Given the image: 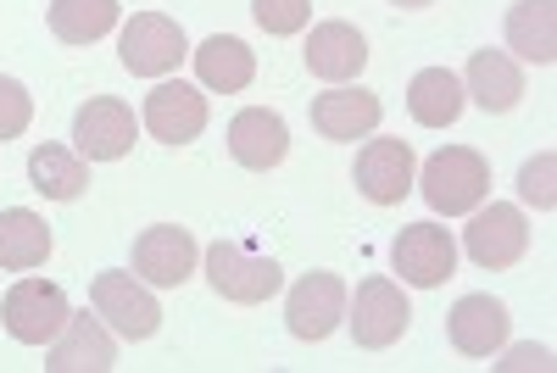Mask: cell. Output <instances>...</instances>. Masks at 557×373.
Masks as SVG:
<instances>
[{"mask_svg":"<svg viewBox=\"0 0 557 373\" xmlns=\"http://www.w3.org/2000/svg\"><path fill=\"white\" fill-rule=\"evenodd\" d=\"M207 278H212V290L223 301L262 307V301L278 296V285H285V268H278L273 257H262L257 246H246V240H212L207 246Z\"/></svg>","mask_w":557,"mask_h":373,"instance_id":"cell-1","label":"cell"},{"mask_svg":"<svg viewBox=\"0 0 557 373\" xmlns=\"http://www.w3.org/2000/svg\"><path fill=\"white\" fill-rule=\"evenodd\" d=\"M418 190H424V201L446 217H462V212H474L491 190V162L469 146H446L424 162V173L412 178Z\"/></svg>","mask_w":557,"mask_h":373,"instance_id":"cell-2","label":"cell"},{"mask_svg":"<svg viewBox=\"0 0 557 373\" xmlns=\"http://www.w3.org/2000/svg\"><path fill=\"white\" fill-rule=\"evenodd\" d=\"M67 296L62 285H45V278H17L0 301V323H7V335L17 346H51L67 323Z\"/></svg>","mask_w":557,"mask_h":373,"instance_id":"cell-3","label":"cell"},{"mask_svg":"<svg viewBox=\"0 0 557 373\" xmlns=\"http://www.w3.org/2000/svg\"><path fill=\"white\" fill-rule=\"evenodd\" d=\"M89 301L107 318V330L123 335V340H151L162 330V307H157V296L146 290L139 273H96Z\"/></svg>","mask_w":557,"mask_h":373,"instance_id":"cell-4","label":"cell"},{"mask_svg":"<svg viewBox=\"0 0 557 373\" xmlns=\"http://www.w3.org/2000/svg\"><path fill=\"white\" fill-rule=\"evenodd\" d=\"M346 323H351V340H357L362 351H385V346H396V340L407 335L412 307H407V296H401L396 278L380 273V278H362V285H357V301H351Z\"/></svg>","mask_w":557,"mask_h":373,"instance_id":"cell-5","label":"cell"},{"mask_svg":"<svg viewBox=\"0 0 557 373\" xmlns=\"http://www.w3.org/2000/svg\"><path fill=\"white\" fill-rule=\"evenodd\" d=\"M391 268L401 273V285H412V290L446 285L451 268H457L451 228H441V223H407L396 235V246H391Z\"/></svg>","mask_w":557,"mask_h":373,"instance_id":"cell-6","label":"cell"},{"mask_svg":"<svg viewBox=\"0 0 557 373\" xmlns=\"http://www.w3.org/2000/svg\"><path fill=\"white\" fill-rule=\"evenodd\" d=\"M117 57L134 78H168L184 57H190V45H184V28L162 12H139L128 28H123V45Z\"/></svg>","mask_w":557,"mask_h":373,"instance_id":"cell-7","label":"cell"},{"mask_svg":"<svg viewBox=\"0 0 557 373\" xmlns=\"http://www.w3.org/2000/svg\"><path fill=\"white\" fill-rule=\"evenodd\" d=\"M285 323L296 340H330L341 323H346V285L335 273H307L290 285V301H285Z\"/></svg>","mask_w":557,"mask_h":373,"instance_id":"cell-8","label":"cell"},{"mask_svg":"<svg viewBox=\"0 0 557 373\" xmlns=\"http://www.w3.org/2000/svg\"><path fill=\"white\" fill-rule=\"evenodd\" d=\"M196 262H201V246H196L190 228H178V223H157L134 240V273L157 290L184 285V278L196 273Z\"/></svg>","mask_w":557,"mask_h":373,"instance_id":"cell-9","label":"cell"},{"mask_svg":"<svg viewBox=\"0 0 557 373\" xmlns=\"http://www.w3.org/2000/svg\"><path fill=\"white\" fill-rule=\"evenodd\" d=\"M462 251H469L480 268H513L524 251H530V228H524V212L519 207H474V223L462 228Z\"/></svg>","mask_w":557,"mask_h":373,"instance_id":"cell-10","label":"cell"},{"mask_svg":"<svg viewBox=\"0 0 557 373\" xmlns=\"http://www.w3.org/2000/svg\"><path fill=\"white\" fill-rule=\"evenodd\" d=\"M357 190L374 201V207H396L407 201L412 178H418V162H412V146L407 139H368L357 151Z\"/></svg>","mask_w":557,"mask_h":373,"instance_id":"cell-11","label":"cell"},{"mask_svg":"<svg viewBox=\"0 0 557 373\" xmlns=\"http://www.w3.org/2000/svg\"><path fill=\"white\" fill-rule=\"evenodd\" d=\"M51 373H107L117 368V340L107 330V318L96 312H67L62 335L51 340V362H45Z\"/></svg>","mask_w":557,"mask_h":373,"instance_id":"cell-12","label":"cell"},{"mask_svg":"<svg viewBox=\"0 0 557 373\" xmlns=\"http://www.w3.org/2000/svg\"><path fill=\"white\" fill-rule=\"evenodd\" d=\"M146 128L162 139V146H190V139H201V128H207V96L184 78L157 84L146 96Z\"/></svg>","mask_w":557,"mask_h":373,"instance_id":"cell-13","label":"cell"},{"mask_svg":"<svg viewBox=\"0 0 557 373\" xmlns=\"http://www.w3.org/2000/svg\"><path fill=\"white\" fill-rule=\"evenodd\" d=\"M73 139H78V157H89V162H117V157L134 151V112H128L123 101L101 96V101L78 107Z\"/></svg>","mask_w":557,"mask_h":373,"instance_id":"cell-14","label":"cell"},{"mask_svg":"<svg viewBox=\"0 0 557 373\" xmlns=\"http://www.w3.org/2000/svg\"><path fill=\"white\" fill-rule=\"evenodd\" d=\"M285 151H290V128H285V117H278V112L246 107L235 123H228V157H235L240 167L268 173V167L285 162Z\"/></svg>","mask_w":557,"mask_h":373,"instance_id":"cell-15","label":"cell"},{"mask_svg":"<svg viewBox=\"0 0 557 373\" xmlns=\"http://www.w3.org/2000/svg\"><path fill=\"white\" fill-rule=\"evenodd\" d=\"M385 117L380 96L374 89H351V84H335V89H323V96L312 101V128L323 139H362V134H374Z\"/></svg>","mask_w":557,"mask_h":373,"instance_id":"cell-16","label":"cell"},{"mask_svg":"<svg viewBox=\"0 0 557 373\" xmlns=\"http://www.w3.org/2000/svg\"><path fill=\"white\" fill-rule=\"evenodd\" d=\"M307 67L323 84H346L368 67V39L351 23H318L307 39Z\"/></svg>","mask_w":557,"mask_h":373,"instance_id":"cell-17","label":"cell"},{"mask_svg":"<svg viewBox=\"0 0 557 373\" xmlns=\"http://www.w3.org/2000/svg\"><path fill=\"white\" fill-rule=\"evenodd\" d=\"M446 335L462 357H491L507 346V307L491 296H462L446 318Z\"/></svg>","mask_w":557,"mask_h":373,"instance_id":"cell-18","label":"cell"},{"mask_svg":"<svg viewBox=\"0 0 557 373\" xmlns=\"http://www.w3.org/2000/svg\"><path fill=\"white\" fill-rule=\"evenodd\" d=\"M462 96H474V107L485 112H513L524 96V73L507 51H474L469 78H462Z\"/></svg>","mask_w":557,"mask_h":373,"instance_id":"cell-19","label":"cell"},{"mask_svg":"<svg viewBox=\"0 0 557 373\" xmlns=\"http://www.w3.org/2000/svg\"><path fill=\"white\" fill-rule=\"evenodd\" d=\"M507 51L535 67L557 62V0H519L507 12Z\"/></svg>","mask_w":557,"mask_h":373,"instance_id":"cell-20","label":"cell"},{"mask_svg":"<svg viewBox=\"0 0 557 373\" xmlns=\"http://www.w3.org/2000/svg\"><path fill=\"white\" fill-rule=\"evenodd\" d=\"M462 78L446 73V67H424V73H412L407 84V112L412 123H424V128H451L462 117Z\"/></svg>","mask_w":557,"mask_h":373,"instance_id":"cell-21","label":"cell"},{"mask_svg":"<svg viewBox=\"0 0 557 373\" xmlns=\"http://www.w3.org/2000/svg\"><path fill=\"white\" fill-rule=\"evenodd\" d=\"M196 73L207 89H223V96H240V89L257 78V57L251 45L235 39V34H212L201 51H196Z\"/></svg>","mask_w":557,"mask_h":373,"instance_id":"cell-22","label":"cell"},{"mask_svg":"<svg viewBox=\"0 0 557 373\" xmlns=\"http://www.w3.org/2000/svg\"><path fill=\"white\" fill-rule=\"evenodd\" d=\"M51 257V223L34 217L28 207L0 212V268L7 273H28Z\"/></svg>","mask_w":557,"mask_h":373,"instance_id":"cell-23","label":"cell"},{"mask_svg":"<svg viewBox=\"0 0 557 373\" xmlns=\"http://www.w3.org/2000/svg\"><path fill=\"white\" fill-rule=\"evenodd\" d=\"M28 184L45 196V201H78L84 196V184H89V167L78 151L67 146H39L28 157Z\"/></svg>","mask_w":557,"mask_h":373,"instance_id":"cell-24","label":"cell"},{"mask_svg":"<svg viewBox=\"0 0 557 373\" xmlns=\"http://www.w3.org/2000/svg\"><path fill=\"white\" fill-rule=\"evenodd\" d=\"M117 28V0H51V34L62 45H89Z\"/></svg>","mask_w":557,"mask_h":373,"instance_id":"cell-25","label":"cell"},{"mask_svg":"<svg viewBox=\"0 0 557 373\" xmlns=\"http://www.w3.org/2000/svg\"><path fill=\"white\" fill-rule=\"evenodd\" d=\"M519 196H524L535 212H552V207H557V157H552V151H541L535 162L519 167Z\"/></svg>","mask_w":557,"mask_h":373,"instance_id":"cell-26","label":"cell"},{"mask_svg":"<svg viewBox=\"0 0 557 373\" xmlns=\"http://www.w3.org/2000/svg\"><path fill=\"white\" fill-rule=\"evenodd\" d=\"M251 17L268 34H301L312 23V0H251Z\"/></svg>","mask_w":557,"mask_h":373,"instance_id":"cell-27","label":"cell"},{"mask_svg":"<svg viewBox=\"0 0 557 373\" xmlns=\"http://www.w3.org/2000/svg\"><path fill=\"white\" fill-rule=\"evenodd\" d=\"M28 117H34V96L17 78L0 73V139H17L28 128Z\"/></svg>","mask_w":557,"mask_h":373,"instance_id":"cell-28","label":"cell"},{"mask_svg":"<svg viewBox=\"0 0 557 373\" xmlns=\"http://www.w3.org/2000/svg\"><path fill=\"white\" fill-rule=\"evenodd\" d=\"M496 368H535V373H546L552 368V351L546 346H513V351H507V362H496Z\"/></svg>","mask_w":557,"mask_h":373,"instance_id":"cell-29","label":"cell"},{"mask_svg":"<svg viewBox=\"0 0 557 373\" xmlns=\"http://www.w3.org/2000/svg\"><path fill=\"white\" fill-rule=\"evenodd\" d=\"M396 7H430V0H396Z\"/></svg>","mask_w":557,"mask_h":373,"instance_id":"cell-30","label":"cell"}]
</instances>
